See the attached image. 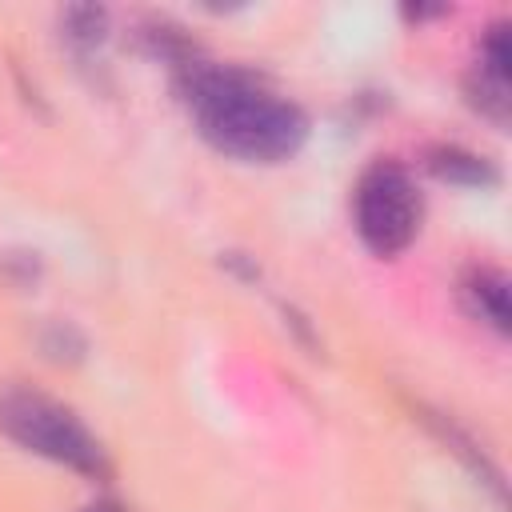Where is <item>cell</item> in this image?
Instances as JSON below:
<instances>
[{"label": "cell", "mask_w": 512, "mask_h": 512, "mask_svg": "<svg viewBox=\"0 0 512 512\" xmlns=\"http://www.w3.org/2000/svg\"><path fill=\"white\" fill-rule=\"evenodd\" d=\"M80 512H128V508L116 504V500H96V504H88V508H80Z\"/></svg>", "instance_id": "obj_9"}, {"label": "cell", "mask_w": 512, "mask_h": 512, "mask_svg": "<svg viewBox=\"0 0 512 512\" xmlns=\"http://www.w3.org/2000/svg\"><path fill=\"white\" fill-rule=\"evenodd\" d=\"M424 168H428L436 180L456 184V188H488V184L500 180L488 156H480V152H472V148H460V144H436V148H428Z\"/></svg>", "instance_id": "obj_5"}, {"label": "cell", "mask_w": 512, "mask_h": 512, "mask_svg": "<svg viewBox=\"0 0 512 512\" xmlns=\"http://www.w3.org/2000/svg\"><path fill=\"white\" fill-rule=\"evenodd\" d=\"M44 352L52 356V360H80L84 356V336L72 328V324H48V332H44Z\"/></svg>", "instance_id": "obj_7"}, {"label": "cell", "mask_w": 512, "mask_h": 512, "mask_svg": "<svg viewBox=\"0 0 512 512\" xmlns=\"http://www.w3.org/2000/svg\"><path fill=\"white\" fill-rule=\"evenodd\" d=\"M460 292L468 300V308L496 332L508 336V276L492 264H472L460 280Z\"/></svg>", "instance_id": "obj_4"}, {"label": "cell", "mask_w": 512, "mask_h": 512, "mask_svg": "<svg viewBox=\"0 0 512 512\" xmlns=\"http://www.w3.org/2000/svg\"><path fill=\"white\" fill-rule=\"evenodd\" d=\"M60 36L76 52H96L108 40V8L100 4H72L60 12Z\"/></svg>", "instance_id": "obj_6"}, {"label": "cell", "mask_w": 512, "mask_h": 512, "mask_svg": "<svg viewBox=\"0 0 512 512\" xmlns=\"http://www.w3.org/2000/svg\"><path fill=\"white\" fill-rule=\"evenodd\" d=\"M172 88L204 144L228 160L284 164L308 140V112L252 68L220 64L192 48L172 64Z\"/></svg>", "instance_id": "obj_1"}, {"label": "cell", "mask_w": 512, "mask_h": 512, "mask_svg": "<svg viewBox=\"0 0 512 512\" xmlns=\"http://www.w3.org/2000/svg\"><path fill=\"white\" fill-rule=\"evenodd\" d=\"M0 436L84 480H108L112 472L100 436L64 400L20 380L0 384Z\"/></svg>", "instance_id": "obj_2"}, {"label": "cell", "mask_w": 512, "mask_h": 512, "mask_svg": "<svg viewBox=\"0 0 512 512\" xmlns=\"http://www.w3.org/2000/svg\"><path fill=\"white\" fill-rule=\"evenodd\" d=\"M444 12H448L444 4H436V8H420L416 4V8H404V20H416L420 24V20H432V16H444Z\"/></svg>", "instance_id": "obj_8"}, {"label": "cell", "mask_w": 512, "mask_h": 512, "mask_svg": "<svg viewBox=\"0 0 512 512\" xmlns=\"http://www.w3.org/2000/svg\"><path fill=\"white\" fill-rule=\"evenodd\" d=\"M420 220H424V196L416 188V176L400 160L380 156L356 176L352 228L372 256H380V260L400 256L416 240Z\"/></svg>", "instance_id": "obj_3"}]
</instances>
